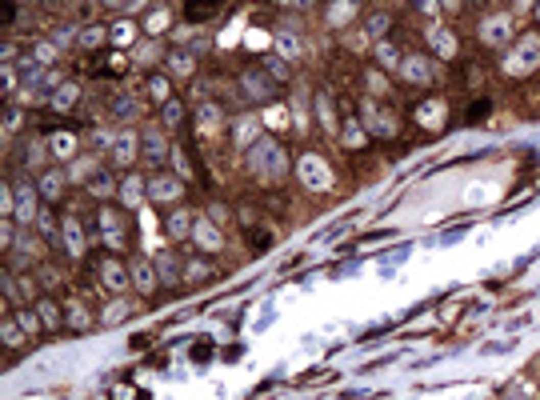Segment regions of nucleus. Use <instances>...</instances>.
<instances>
[{
  "label": "nucleus",
  "mask_w": 540,
  "mask_h": 400,
  "mask_svg": "<svg viewBox=\"0 0 540 400\" xmlns=\"http://www.w3.org/2000/svg\"><path fill=\"white\" fill-rule=\"evenodd\" d=\"M248 92H256V96H272V84H264V76H248Z\"/></svg>",
  "instance_id": "f03ea898"
},
{
  "label": "nucleus",
  "mask_w": 540,
  "mask_h": 400,
  "mask_svg": "<svg viewBox=\"0 0 540 400\" xmlns=\"http://www.w3.org/2000/svg\"><path fill=\"white\" fill-rule=\"evenodd\" d=\"M404 72H408V76H424L428 68H424V60H408V64H404Z\"/></svg>",
  "instance_id": "20e7f679"
},
{
  "label": "nucleus",
  "mask_w": 540,
  "mask_h": 400,
  "mask_svg": "<svg viewBox=\"0 0 540 400\" xmlns=\"http://www.w3.org/2000/svg\"><path fill=\"white\" fill-rule=\"evenodd\" d=\"M144 144H148V148H144V152H148V156H156V160H160V156H165V148H160V140H156V136H148V140H144Z\"/></svg>",
  "instance_id": "7ed1b4c3"
},
{
  "label": "nucleus",
  "mask_w": 540,
  "mask_h": 400,
  "mask_svg": "<svg viewBox=\"0 0 540 400\" xmlns=\"http://www.w3.org/2000/svg\"><path fill=\"white\" fill-rule=\"evenodd\" d=\"M252 164H256V172L264 176V180H280V172H284V152H280L272 140H260L256 148H252Z\"/></svg>",
  "instance_id": "f257e3e1"
}]
</instances>
